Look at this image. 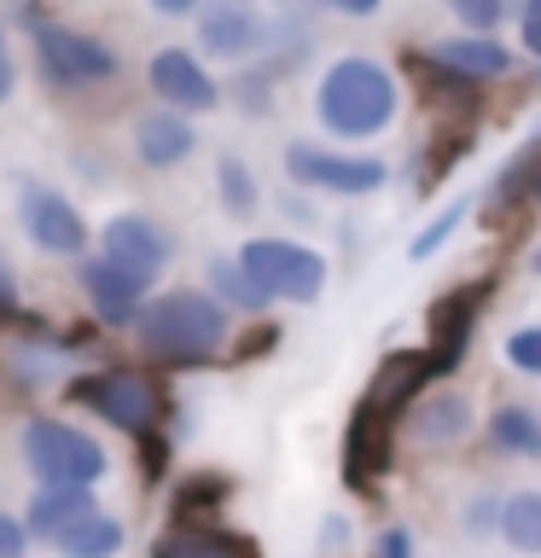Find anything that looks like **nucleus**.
<instances>
[{
  "instance_id": "obj_1",
  "label": "nucleus",
  "mask_w": 541,
  "mask_h": 558,
  "mask_svg": "<svg viewBox=\"0 0 541 558\" xmlns=\"http://www.w3.org/2000/svg\"><path fill=\"white\" fill-rule=\"evenodd\" d=\"M227 338L221 308L199 291H169L140 314V343L152 349L157 361H209Z\"/></svg>"
},
{
  "instance_id": "obj_2",
  "label": "nucleus",
  "mask_w": 541,
  "mask_h": 558,
  "mask_svg": "<svg viewBox=\"0 0 541 558\" xmlns=\"http://www.w3.org/2000/svg\"><path fill=\"white\" fill-rule=\"evenodd\" d=\"M396 111V82L373 59H338L321 82V117L332 134H373Z\"/></svg>"
},
{
  "instance_id": "obj_3",
  "label": "nucleus",
  "mask_w": 541,
  "mask_h": 558,
  "mask_svg": "<svg viewBox=\"0 0 541 558\" xmlns=\"http://www.w3.org/2000/svg\"><path fill=\"white\" fill-rule=\"evenodd\" d=\"M24 460L47 488H87L105 477V448L59 418H35L24 430Z\"/></svg>"
},
{
  "instance_id": "obj_4",
  "label": "nucleus",
  "mask_w": 541,
  "mask_h": 558,
  "mask_svg": "<svg viewBox=\"0 0 541 558\" xmlns=\"http://www.w3.org/2000/svg\"><path fill=\"white\" fill-rule=\"evenodd\" d=\"M244 274L256 279L268 296H286V303H314L326 286V262L303 251V244H286V239H256L244 244Z\"/></svg>"
},
{
  "instance_id": "obj_5",
  "label": "nucleus",
  "mask_w": 541,
  "mask_h": 558,
  "mask_svg": "<svg viewBox=\"0 0 541 558\" xmlns=\"http://www.w3.org/2000/svg\"><path fill=\"white\" fill-rule=\"evenodd\" d=\"M70 396L99 408L111 425H129V430H152V418L164 413V401H157L146 373H99L87 384H70Z\"/></svg>"
},
{
  "instance_id": "obj_6",
  "label": "nucleus",
  "mask_w": 541,
  "mask_h": 558,
  "mask_svg": "<svg viewBox=\"0 0 541 558\" xmlns=\"http://www.w3.org/2000/svg\"><path fill=\"white\" fill-rule=\"evenodd\" d=\"M17 216H24V233L41 244V251H52V256H76L87 244V227L76 216V204H64L59 192H47V186H24Z\"/></svg>"
},
{
  "instance_id": "obj_7",
  "label": "nucleus",
  "mask_w": 541,
  "mask_h": 558,
  "mask_svg": "<svg viewBox=\"0 0 541 558\" xmlns=\"http://www.w3.org/2000/svg\"><path fill=\"white\" fill-rule=\"evenodd\" d=\"M286 169H291V181L326 186V192H373V186H384V163H378V157H338V151L291 146Z\"/></svg>"
},
{
  "instance_id": "obj_8",
  "label": "nucleus",
  "mask_w": 541,
  "mask_h": 558,
  "mask_svg": "<svg viewBox=\"0 0 541 558\" xmlns=\"http://www.w3.org/2000/svg\"><path fill=\"white\" fill-rule=\"evenodd\" d=\"M35 52H41L52 82H99L117 70L111 52H105L94 35H76V29H41L35 35Z\"/></svg>"
},
{
  "instance_id": "obj_9",
  "label": "nucleus",
  "mask_w": 541,
  "mask_h": 558,
  "mask_svg": "<svg viewBox=\"0 0 541 558\" xmlns=\"http://www.w3.org/2000/svg\"><path fill=\"white\" fill-rule=\"evenodd\" d=\"M436 373H443V366H436L431 349H401V355H384L378 373H373V384H366V401H361V408L390 413V408H401V401H413Z\"/></svg>"
},
{
  "instance_id": "obj_10",
  "label": "nucleus",
  "mask_w": 541,
  "mask_h": 558,
  "mask_svg": "<svg viewBox=\"0 0 541 558\" xmlns=\"http://www.w3.org/2000/svg\"><path fill=\"white\" fill-rule=\"evenodd\" d=\"M169 256V233L146 216H117L111 227H105V262H117V268H129L140 279H152L157 268H164Z\"/></svg>"
},
{
  "instance_id": "obj_11",
  "label": "nucleus",
  "mask_w": 541,
  "mask_h": 558,
  "mask_svg": "<svg viewBox=\"0 0 541 558\" xmlns=\"http://www.w3.org/2000/svg\"><path fill=\"white\" fill-rule=\"evenodd\" d=\"M489 291H495V279H478V286L448 291L443 303L431 308V355H436V366L460 361V349L471 338V320H478V308L489 303Z\"/></svg>"
},
{
  "instance_id": "obj_12",
  "label": "nucleus",
  "mask_w": 541,
  "mask_h": 558,
  "mask_svg": "<svg viewBox=\"0 0 541 558\" xmlns=\"http://www.w3.org/2000/svg\"><path fill=\"white\" fill-rule=\"evenodd\" d=\"M152 87L164 94L169 105H181V111H204V105H216V82L199 70L192 52H157L152 59Z\"/></svg>"
},
{
  "instance_id": "obj_13",
  "label": "nucleus",
  "mask_w": 541,
  "mask_h": 558,
  "mask_svg": "<svg viewBox=\"0 0 541 558\" xmlns=\"http://www.w3.org/2000/svg\"><path fill=\"white\" fill-rule=\"evenodd\" d=\"M344 460H349V483H373L390 471V418L361 408L349 418V442H344Z\"/></svg>"
},
{
  "instance_id": "obj_14",
  "label": "nucleus",
  "mask_w": 541,
  "mask_h": 558,
  "mask_svg": "<svg viewBox=\"0 0 541 558\" xmlns=\"http://www.w3.org/2000/svg\"><path fill=\"white\" fill-rule=\"evenodd\" d=\"M199 35L209 52H221V59H239V52L256 47V12L251 0H209V12L199 17Z\"/></svg>"
},
{
  "instance_id": "obj_15",
  "label": "nucleus",
  "mask_w": 541,
  "mask_h": 558,
  "mask_svg": "<svg viewBox=\"0 0 541 558\" xmlns=\"http://www.w3.org/2000/svg\"><path fill=\"white\" fill-rule=\"evenodd\" d=\"M82 291L94 296V308L105 314V320H129L134 303H140V291H146V279L129 274V268H117V262H87V268H82Z\"/></svg>"
},
{
  "instance_id": "obj_16",
  "label": "nucleus",
  "mask_w": 541,
  "mask_h": 558,
  "mask_svg": "<svg viewBox=\"0 0 541 558\" xmlns=\"http://www.w3.org/2000/svg\"><path fill=\"white\" fill-rule=\"evenodd\" d=\"M87 518H99V506L87 500V488H47L41 500L29 506V535H41V541H64L76 523Z\"/></svg>"
},
{
  "instance_id": "obj_17",
  "label": "nucleus",
  "mask_w": 541,
  "mask_h": 558,
  "mask_svg": "<svg viewBox=\"0 0 541 558\" xmlns=\"http://www.w3.org/2000/svg\"><path fill=\"white\" fill-rule=\"evenodd\" d=\"M192 140H199V134H192L175 111H152V117H140V122H134V151L146 157L152 169L181 163V157L192 151Z\"/></svg>"
},
{
  "instance_id": "obj_18",
  "label": "nucleus",
  "mask_w": 541,
  "mask_h": 558,
  "mask_svg": "<svg viewBox=\"0 0 541 558\" xmlns=\"http://www.w3.org/2000/svg\"><path fill=\"white\" fill-rule=\"evenodd\" d=\"M157 558H256V541L227 535V530H192V523H181V530H169L164 541H157Z\"/></svg>"
},
{
  "instance_id": "obj_19",
  "label": "nucleus",
  "mask_w": 541,
  "mask_h": 558,
  "mask_svg": "<svg viewBox=\"0 0 541 558\" xmlns=\"http://www.w3.org/2000/svg\"><path fill=\"white\" fill-rule=\"evenodd\" d=\"M466 418H471L466 396H431V401H419V408H413L408 436L419 448H443V442H454V436H466Z\"/></svg>"
},
{
  "instance_id": "obj_20",
  "label": "nucleus",
  "mask_w": 541,
  "mask_h": 558,
  "mask_svg": "<svg viewBox=\"0 0 541 558\" xmlns=\"http://www.w3.org/2000/svg\"><path fill=\"white\" fill-rule=\"evenodd\" d=\"M436 59H443L448 70H460V76H501L506 64V47L501 41H483V35H466V41H443L436 47Z\"/></svg>"
},
{
  "instance_id": "obj_21",
  "label": "nucleus",
  "mask_w": 541,
  "mask_h": 558,
  "mask_svg": "<svg viewBox=\"0 0 541 558\" xmlns=\"http://www.w3.org/2000/svg\"><path fill=\"white\" fill-rule=\"evenodd\" d=\"M59 547H64V558H111V553L122 547V523L99 512V518L76 523V530H70Z\"/></svg>"
},
{
  "instance_id": "obj_22",
  "label": "nucleus",
  "mask_w": 541,
  "mask_h": 558,
  "mask_svg": "<svg viewBox=\"0 0 541 558\" xmlns=\"http://www.w3.org/2000/svg\"><path fill=\"white\" fill-rule=\"evenodd\" d=\"M501 535L518 553H541V495H513L501 512Z\"/></svg>"
},
{
  "instance_id": "obj_23",
  "label": "nucleus",
  "mask_w": 541,
  "mask_h": 558,
  "mask_svg": "<svg viewBox=\"0 0 541 558\" xmlns=\"http://www.w3.org/2000/svg\"><path fill=\"white\" fill-rule=\"evenodd\" d=\"M495 448H513V453H541V418L524 413V408H501L495 413Z\"/></svg>"
},
{
  "instance_id": "obj_24",
  "label": "nucleus",
  "mask_w": 541,
  "mask_h": 558,
  "mask_svg": "<svg viewBox=\"0 0 541 558\" xmlns=\"http://www.w3.org/2000/svg\"><path fill=\"white\" fill-rule=\"evenodd\" d=\"M209 279H216V291L227 296V303H239V308H262V303H268V291H262L256 279L244 274V262H216V268H209Z\"/></svg>"
},
{
  "instance_id": "obj_25",
  "label": "nucleus",
  "mask_w": 541,
  "mask_h": 558,
  "mask_svg": "<svg viewBox=\"0 0 541 558\" xmlns=\"http://www.w3.org/2000/svg\"><path fill=\"white\" fill-rule=\"evenodd\" d=\"M460 216H466V198H454V204L443 209V216H436V221L425 227V233H419V239H413V256H431V251H436V244H443V239L454 233V227H460Z\"/></svg>"
},
{
  "instance_id": "obj_26",
  "label": "nucleus",
  "mask_w": 541,
  "mask_h": 558,
  "mask_svg": "<svg viewBox=\"0 0 541 558\" xmlns=\"http://www.w3.org/2000/svg\"><path fill=\"white\" fill-rule=\"evenodd\" d=\"M506 361H513L518 373H541V326L513 331V338H506Z\"/></svg>"
},
{
  "instance_id": "obj_27",
  "label": "nucleus",
  "mask_w": 541,
  "mask_h": 558,
  "mask_svg": "<svg viewBox=\"0 0 541 558\" xmlns=\"http://www.w3.org/2000/svg\"><path fill=\"white\" fill-rule=\"evenodd\" d=\"M221 192H227V209H233V216L251 209V174H244L239 157H227V163H221Z\"/></svg>"
},
{
  "instance_id": "obj_28",
  "label": "nucleus",
  "mask_w": 541,
  "mask_h": 558,
  "mask_svg": "<svg viewBox=\"0 0 541 558\" xmlns=\"http://www.w3.org/2000/svg\"><path fill=\"white\" fill-rule=\"evenodd\" d=\"M454 12H460L466 24H478V29H495V17H501V0H454Z\"/></svg>"
},
{
  "instance_id": "obj_29",
  "label": "nucleus",
  "mask_w": 541,
  "mask_h": 558,
  "mask_svg": "<svg viewBox=\"0 0 541 558\" xmlns=\"http://www.w3.org/2000/svg\"><path fill=\"white\" fill-rule=\"evenodd\" d=\"M227 495V483H216V477H199V483H187L181 488V512H192L199 500H221Z\"/></svg>"
},
{
  "instance_id": "obj_30",
  "label": "nucleus",
  "mask_w": 541,
  "mask_h": 558,
  "mask_svg": "<svg viewBox=\"0 0 541 558\" xmlns=\"http://www.w3.org/2000/svg\"><path fill=\"white\" fill-rule=\"evenodd\" d=\"M378 558H413V541H408V530H384V541H378Z\"/></svg>"
},
{
  "instance_id": "obj_31",
  "label": "nucleus",
  "mask_w": 541,
  "mask_h": 558,
  "mask_svg": "<svg viewBox=\"0 0 541 558\" xmlns=\"http://www.w3.org/2000/svg\"><path fill=\"white\" fill-rule=\"evenodd\" d=\"M524 47L541 59V0H530V7H524Z\"/></svg>"
},
{
  "instance_id": "obj_32",
  "label": "nucleus",
  "mask_w": 541,
  "mask_h": 558,
  "mask_svg": "<svg viewBox=\"0 0 541 558\" xmlns=\"http://www.w3.org/2000/svg\"><path fill=\"white\" fill-rule=\"evenodd\" d=\"M17 547H24V530L12 518H0V558H17Z\"/></svg>"
},
{
  "instance_id": "obj_33",
  "label": "nucleus",
  "mask_w": 541,
  "mask_h": 558,
  "mask_svg": "<svg viewBox=\"0 0 541 558\" xmlns=\"http://www.w3.org/2000/svg\"><path fill=\"white\" fill-rule=\"evenodd\" d=\"M12 82H17L12 76V52H7V29H0V99L12 94Z\"/></svg>"
},
{
  "instance_id": "obj_34",
  "label": "nucleus",
  "mask_w": 541,
  "mask_h": 558,
  "mask_svg": "<svg viewBox=\"0 0 541 558\" xmlns=\"http://www.w3.org/2000/svg\"><path fill=\"white\" fill-rule=\"evenodd\" d=\"M332 7H344V12H361V17H366V12H378V0H332Z\"/></svg>"
},
{
  "instance_id": "obj_35",
  "label": "nucleus",
  "mask_w": 541,
  "mask_h": 558,
  "mask_svg": "<svg viewBox=\"0 0 541 558\" xmlns=\"http://www.w3.org/2000/svg\"><path fill=\"white\" fill-rule=\"evenodd\" d=\"M152 7H164V12H187L192 0H152Z\"/></svg>"
},
{
  "instance_id": "obj_36",
  "label": "nucleus",
  "mask_w": 541,
  "mask_h": 558,
  "mask_svg": "<svg viewBox=\"0 0 541 558\" xmlns=\"http://www.w3.org/2000/svg\"><path fill=\"white\" fill-rule=\"evenodd\" d=\"M530 268H536V274H541V251H536V256H530Z\"/></svg>"
}]
</instances>
